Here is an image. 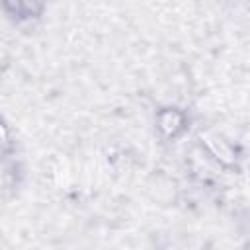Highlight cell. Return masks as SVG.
I'll return each mask as SVG.
<instances>
[{
	"label": "cell",
	"instance_id": "obj_4",
	"mask_svg": "<svg viewBox=\"0 0 250 250\" xmlns=\"http://www.w3.org/2000/svg\"><path fill=\"white\" fill-rule=\"evenodd\" d=\"M242 250H250V238L244 242V246H242Z\"/></svg>",
	"mask_w": 250,
	"mask_h": 250
},
{
	"label": "cell",
	"instance_id": "obj_3",
	"mask_svg": "<svg viewBox=\"0 0 250 250\" xmlns=\"http://www.w3.org/2000/svg\"><path fill=\"white\" fill-rule=\"evenodd\" d=\"M2 10L16 25H29L41 20L45 4L35 2V0H4Z\"/></svg>",
	"mask_w": 250,
	"mask_h": 250
},
{
	"label": "cell",
	"instance_id": "obj_1",
	"mask_svg": "<svg viewBox=\"0 0 250 250\" xmlns=\"http://www.w3.org/2000/svg\"><path fill=\"white\" fill-rule=\"evenodd\" d=\"M197 145L201 154L211 160L215 166H219L225 172L238 174L242 170V154L236 145H232L223 133L213 131V129H199L197 135Z\"/></svg>",
	"mask_w": 250,
	"mask_h": 250
},
{
	"label": "cell",
	"instance_id": "obj_2",
	"mask_svg": "<svg viewBox=\"0 0 250 250\" xmlns=\"http://www.w3.org/2000/svg\"><path fill=\"white\" fill-rule=\"evenodd\" d=\"M189 113L178 105H160L154 113V131L162 143H176L189 131Z\"/></svg>",
	"mask_w": 250,
	"mask_h": 250
}]
</instances>
